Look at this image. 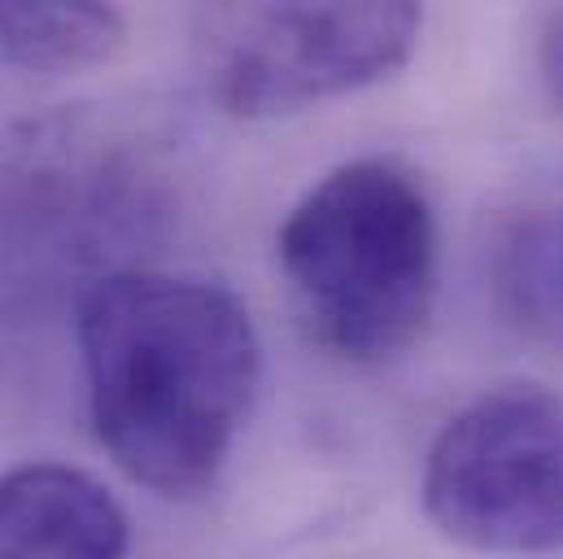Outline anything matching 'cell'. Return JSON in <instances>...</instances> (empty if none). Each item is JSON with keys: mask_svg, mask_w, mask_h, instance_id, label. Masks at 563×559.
<instances>
[{"mask_svg": "<svg viewBox=\"0 0 563 559\" xmlns=\"http://www.w3.org/2000/svg\"><path fill=\"white\" fill-rule=\"evenodd\" d=\"M128 44L114 4H0V53L35 75H79L106 66Z\"/></svg>", "mask_w": 563, "mask_h": 559, "instance_id": "obj_7", "label": "cell"}, {"mask_svg": "<svg viewBox=\"0 0 563 559\" xmlns=\"http://www.w3.org/2000/svg\"><path fill=\"white\" fill-rule=\"evenodd\" d=\"M538 66L551 101L563 110V9H551L542 22V44H538Z\"/></svg>", "mask_w": 563, "mask_h": 559, "instance_id": "obj_8", "label": "cell"}, {"mask_svg": "<svg viewBox=\"0 0 563 559\" xmlns=\"http://www.w3.org/2000/svg\"><path fill=\"white\" fill-rule=\"evenodd\" d=\"M132 525L84 468L22 463L0 472V559H128Z\"/></svg>", "mask_w": 563, "mask_h": 559, "instance_id": "obj_5", "label": "cell"}, {"mask_svg": "<svg viewBox=\"0 0 563 559\" xmlns=\"http://www.w3.org/2000/svg\"><path fill=\"white\" fill-rule=\"evenodd\" d=\"M423 512L459 547L547 556L563 547V398L547 385H498L432 437Z\"/></svg>", "mask_w": 563, "mask_h": 559, "instance_id": "obj_4", "label": "cell"}, {"mask_svg": "<svg viewBox=\"0 0 563 559\" xmlns=\"http://www.w3.org/2000/svg\"><path fill=\"white\" fill-rule=\"evenodd\" d=\"M494 293L516 328L563 350V201L525 210L503 228Z\"/></svg>", "mask_w": 563, "mask_h": 559, "instance_id": "obj_6", "label": "cell"}, {"mask_svg": "<svg viewBox=\"0 0 563 559\" xmlns=\"http://www.w3.org/2000/svg\"><path fill=\"white\" fill-rule=\"evenodd\" d=\"M79 359L97 441L162 498L206 494L263 381L250 306L214 280L110 272L79 297Z\"/></svg>", "mask_w": 563, "mask_h": 559, "instance_id": "obj_1", "label": "cell"}, {"mask_svg": "<svg viewBox=\"0 0 563 559\" xmlns=\"http://www.w3.org/2000/svg\"><path fill=\"white\" fill-rule=\"evenodd\" d=\"M423 13L389 4H206L192 53L206 92L232 119H280L402 70Z\"/></svg>", "mask_w": 563, "mask_h": 559, "instance_id": "obj_3", "label": "cell"}, {"mask_svg": "<svg viewBox=\"0 0 563 559\" xmlns=\"http://www.w3.org/2000/svg\"><path fill=\"white\" fill-rule=\"evenodd\" d=\"M280 272L310 337L345 363H389L420 341L437 302V215L385 157L328 171L284 219Z\"/></svg>", "mask_w": 563, "mask_h": 559, "instance_id": "obj_2", "label": "cell"}]
</instances>
